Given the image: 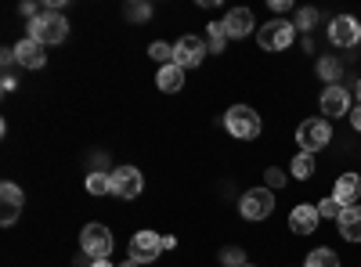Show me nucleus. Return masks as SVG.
<instances>
[{"label": "nucleus", "mask_w": 361, "mask_h": 267, "mask_svg": "<svg viewBox=\"0 0 361 267\" xmlns=\"http://www.w3.org/2000/svg\"><path fill=\"white\" fill-rule=\"evenodd\" d=\"M69 37V22L66 15H58V11H44L37 15L33 22H29V40H37V44H62Z\"/></svg>", "instance_id": "obj_2"}, {"label": "nucleus", "mask_w": 361, "mask_h": 267, "mask_svg": "<svg viewBox=\"0 0 361 267\" xmlns=\"http://www.w3.org/2000/svg\"><path fill=\"white\" fill-rule=\"evenodd\" d=\"M318 206V213H322V221H340V213L347 210V206L336 199V195H329V199H322V202H314Z\"/></svg>", "instance_id": "obj_22"}, {"label": "nucleus", "mask_w": 361, "mask_h": 267, "mask_svg": "<svg viewBox=\"0 0 361 267\" xmlns=\"http://www.w3.org/2000/svg\"><path fill=\"white\" fill-rule=\"evenodd\" d=\"M238 213L246 221H267L275 213V192L271 188H250L243 195V202H238Z\"/></svg>", "instance_id": "obj_6"}, {"label": "nucleus", "mask_w": 361, "mask_h": 267, "mask_svg": "<svg viewBox=\"0 0 361 267\" xmlns=\"http://www.w3.org/2000/svg\"><path fill=\"white\" fill-rule=\"evenodd\" d=\"M350 127L361 134V105H357V108H350Z\"/></svg>", "instance_id": "obj_31"}, {"label": "nucleus", "mask_w": 361, "mask_h": 267, "mask_svg": "<svg viewBox=\"0 0 361 267\" xmlns=\"http://www.w3.org/2000/svg\"><path fill=\"white\" fill-rule=\"evenodd\" d=\"M206 33H209V47H214V51H224V44H228L224 22H209V25H206Z\"/></svg>", "instance_id": "obj_25"}, {"label": "nucleus", "mask_w": 361, "mask_h": 267, "mask_svg": "<svg viewBox=\"0 0 361 267\" xmlns=\"http://www.w3.org/2000/svg\"><path fill=\"white\" fill-rule=\"evenodd\" d=\"M11 91H15V76L8 73V76H4V94H11Z\"/></svg>", "instance_id": "obj_33"}, {"label": "nucleus", "mask_w": 361, "mask_h": 267, "mask_svg": "<svg viewBox=\"0 0 361 267\" xmlns=\"http://www.w3.org/2000/svg\"><path fill=\"white\" fill-rule=\"evenodd\" d=\"M271 11H289V0H271Z\"/></svg>", "instance_id": "obj_32"}, {"label": "nucleus", "mask_w": 361, "mask_h": 267, "mask_svg": "<svg viewBox=\"0 0 361 267\" xmlns=\"http://www.w3.org/2000/svg\"><path fill=\"white\" fill-rule=\"evenodd\" d=\"M340 73H343V66L336 62V58H322V62H318V76H322L329 87L340 83Z\"/></svg>", "instance_id": "obj_23"}, {"label": "nucleus", "mask_w": 361, "mask_h": 267, "mask_svg": "<svg viewBox=\"0 0 361 267\" xmlns=\"http://www.w3.org/2000/svg\"><path fill=\"white\" fill-rule=\"evenodd\" d=\"M333 195H336L343 206H354V202H357V195H361V177H357V173H340V177H336Z\"/></svg>", "instance_id": "obj_17"}, {"label": "nucleus", "mask_w": 361, "mask_h": 267, "mask_svg": "<svg viewBox=\"0 0 361 267\" xmlns=\"http://www.w3.org/2000/svg\"><path fill=\"white\" fill-rule=\"evenodd\" d=\"M202 54H206V40L195 37V33H188V37H180V40L173 44V66L195 69V66L202 62Z\"/></svg>", "instance_id": "obj_10"}, {"label": "nucleus", "mask_w": 361, "mask_h": 267, "mask_svg": "<svg viewBox=\"0 0 361 267\" xmlns=\"http://www.w3.org/2000/svg\"><path fill=\"white\" fill-rule=\"evenodd\" d=\"M322 116H329V120H336V116H350V94L343 91L340 83L325 87L322 91Z\"/></svg>", "instance_id": "obj_14"}, {"label": "nucleus", "mask_w": 361, "mask_h": 267, "mask_svg": "<svg viewBox=\"0 0 361 267\" xmlns=\"http://www.w3.org/2000/svg\"><path fill=\"white\" fill-rule=\"evenodd\" d=\"M127 18L130 22H148V18H152V8H148V4H127Z\"/></svg>", "instance_id": "obj_29"}, {"label": "nucleus", "mask_w": 361, "mask_h": 267, "mask_svg": "<svg viewBox=\"0 0 361 267\" xmlns=\"http://www.w3.org/2000/svg\"><path fill=\"white\" fill-rule=\"evenodd\" d=\"M224 127H228V134L238 137V141H253V137H260V130H264L257 108H250V105H231V108L224 112Z\"/></svg>", "instance_id": "obj_1"}, {"label": "nucleus", "mask_w": 361, "mask_h": 267, "mask_svg": "<svg viewBox=\"0 0 361 267\" xmlns=\"http://www.w3.org/2000/svg\"><path fill=\"white\" fill-rule=\"evenodd\" d=\"M0 202H4V206H0V224L11 228L18 221V213H22V206H25V195H22L18 185L4 181V185H0Z\"/></svg>", "instance_id": "obj_12"}, {"label": "nucleus", "mask_w": 361, "mask_h": 267, "mask_svg": "<svg viewBox=\"0 0 361 267\" xmlns=\"http://www.w3.org/2000/svg\"><path fill=\"white\" fill-rule=\"evenodd\" d=\"M87 192L90 195H112V177L94 170V173H87Z\"/></svg>", "instance_id": "obj_20"}, {"label": "nucleus", "mask_w": 361, "mask_h": 267, "mask_svg": "<svg viewBox=\"0 0 361 267\" xmlns=\"http://www.w3.org/2000/svg\"><path fill=\"white\" fill-rule=\"evenodd\" d=\"M253 29H260V25H257V18H253L250 8H231V11L224 15V33H228V40H246Z\"/></svg>", "instance_id": "obj_11"}, {"label": "nucleus", "mask_w": 361, "mask_h": 267, "mask_svg": "<svg viewBox=\"0 0 361 267\" xmlns=\"http://www.w3.org/2000/svg\"><path fill=\"white\" fill-rule=\"evenodd\" d=\"M333 141V127H329V120H304L296 127V144L300 152H322V148Z\"/></svg>", "instance_id": "obj_5"}, {"label": "nucleus", "mask_w": 361, "mask_h": 267, "mask_svg": "<svg viewBox=\"0 0 361 267\" xmlns=\"http://www.w3.org/2000/svg\"><path fill=\"white\" fill-rule=\"evenodd\" d=\"M148 54H152L159 66H170V62H173V44H163V40H156L152 47H148Z\"/></svg>", "instance_id": "obj_27"}, {"label": "nucleus", "mask_w": 361, "mask_h": 267, "mask_svg": "<svg viewBox=\"0 0 361 267\" xmlns=\"http://www.w3.org/2000/svg\"><path fill=\"white\" fill-rule=\"evenodd\" d=\"M243 260H246V249H238V246L221 249V263H224V267H246Z\"/></svg>", "instance_id": "obj_28"}, {"label": "nucleus", "mask_w": 361, "mask_h": 267, "mask_svg": "<svg viewBox=\"0 0 361 267\" xmlns=\"http://www.w3.org/2000/svg\"><path fill=\"white\" fill-rule=\"evenodd\" d=\"M112 231L105 224H87L80 231V249L90 256V260H109L112 256Z\"/></svg>", "instance_id": "obj_4"}, {"label": "nucleus", "mask_w": 361, "mask_h": 267, "mask_svg": "<svg viewBox=\"0 0 361 267\" xmlns=\"http://www.w3.org/2000/svg\"><path fill=\"white\" fill-rule=\"evenodd\" d=\"M264 181H267L271 192H275V188H286V185H289V173H286L282 166H267V170H264Z\"/></svg>", "instance_id": "obj_24"}, {"label": "nucleus", "mask_w": 361, "mask_h": 267, "mask_svg": "<svg viewBox=\"0 0 361 267\" xmlns=\"http://www.w3.org/2000/svg\"><path fill=\"white\" fill-rule=\"evenodd\" d=\"M304 267H340V256L333 253V249H311V256L304 260Z\"/></svg>", "instance_id": "obj_21"}, {"label": "nucleus", "mask_w": 361, "mask_h": 267, "mask_svg": "<svg viewBox=\"0 0 361 267\" xmlns=\"http://www.w3.org/2000/svg\"><path fill=\"white\" fill-rule=\"evenodd\" d=\"M90 267H112L109 260H90Z\"/></svg>", "instance_id": "obj_34"}, {"label": "nucleus", "mask_w": 361, "mask_h": 267, "mask_svg": "<svg viewBox=\"0 0 361 267\" xmlns=\"http://www.w3.org/2000/svg\"><path fill=\"white\" fill-rule=\"evenodd\" d=\"M329 40L336 47H357L361 44V22L354 15H336L329 22Z\"/></svg>", "instance_id": "obj_9"}, {"label": "nucleus", "mask_w": 361, "mask_h": 267, "mask_svg": "<svg viewBox=\"0 0 361 267\" xmlns=\"http://www.w3.org/2000/svg\"><path fill=\"white\" fill-rule=\"evenodd\" d=\"M109 177H112V195L116 199H137L145 192V177H141L137 166H116Z\"/></svg>", "instance_id": "obj_7"}, {"label": "nucleus", "mask_w": 361, "mask_h": 267, "mask_svg": "<svg viewBox=\"0 0 361 267\" xmlns=\"http://www.w3.org/2000/svg\"><path fill=\"white\" fill-rule=\"evenodd\" d=\"M15 62L22 66V69H44L47 66V51H44V44H37V40H18L15 44Z\"/></svg>", "instance_id": "obj_15"}, {"label": "nucleus", "mask_w": 361, "mask_h": 267, "mask_svg": "<svg viewBox=\"0 0 361 267\" xmlns=\"http://www.w3.org/2000/svg\"><path fill=\"white\" fill-rule=\"evenodd\" d=\"M336 228H340V235L347 242H361V206H347V210L340 213V221H336Z\"/></svg>", "instance_id": "obj_16"}, {"label": "nucleus", "mask_w": 361, "mask_h": 267, "mask_svg": "<svg viewBox=\"0 0 361 267\" xmlns=\"http://www.w3.org/2000/svg\"><path fill=\"white\" fill-rule=\"evenodd\" d=\"M289 173L296 177V181H311L314 177V156L311 152H296L293 163H289Z\"/></svg>", "instance_id": "obj_19"}, {"label": "nucleus", "mask_w": 361, "mask_h": 267, "mask_svg": "<svg viewBox=\"0 0 361 267\" xmlns=\"http://www.w3.org/2000/svg\"><path fill=\"white\" fill-rule=\"evenodd\" d=\"M318 224H322V213H318V206H314V202H300V206H293L289 228H293L296 235H314Z\"/></svg>", "instance_id": "obj_13"}, {"label": "nucleus", "mask_w": 361, "mask_h": 267, "mask_svg": "<svg viewBox=\"0 0 361 267\" xmlns=\"http://www.w3.org/2000/svg\"><path fill=\"white\" fill-rule=\"evenodd\" d=\"M156 83H159V91L163 94H177L180 87H185V69L180 66H159V73H156Z\"/></svg>", "instance_id": "obj_18"}, {"label": "nucleus", "mask_w": 361, "mask_h": 267, "mask_svg": "<svg viewBox=\"0 0 361 267\" xmlns=\"http://www.w3.org/2000/svg\"><path fill=\"white\" fill-rule=\"evenodd\" d=\"M22 15H25L29 22H33V18H37V15H44V11H40L37 4H29V0H25V4H22Z\"/></svg>", "instance_id": "obj_30"}, {"label": "nucleus", "mask_w": 361, "mask_h": 267, "mask_svg": "<svg viewBox=\"0 0 361 267\" xmlns=\"http://www.w3.org/2000/svg\"><path fill=\"white\" fill-rule=\"evenodd\" d=\"M163 249H166V239L156 231H137L130 239V260L134 263H152V260H159Z\"/></svg>", "instance_id": "obj_8"}, {"label": "nucleus", "mask_w": 361, "mask_h": 267, "mask_svg": "<svg viewBox=\"0 0 361 267\" xmlns=\"http://www.w3.org/2000/svg\"><path fill=\"white\" fill-rule=\"evenodd\" d=\"M354 94H357V101H361V80H357V87H354Z\"/></svg>", "instance_id": "obj_35"}, {"label": "nucleus", "mask_w": 361, "mask_h": 267, "mask_svg": "<svg viewBox=\"0 0 361 267\" xmlns=\"http://www.w3.org/2000/svg\"><path fill=\"white\" fill-rule=\"evenodd\" d=\"M119 267H141V263H134V260H127V263H119Z\"/></svg>", "instance_id": "obj_36"}, {"label": "nucleus", "mask_w": 361, "mask_h": 267, "mask_svg": "<svg viewBox=\"0 0 361 267\" xmlns=\"http://www.w3.org/2000/svg\"><path fill=\"white\" fill-rule=\"evenodd\" d=\"M293 40H296V25L286 18H271L267 25L257 29V44L264 51H286V47H293Z\"/></svg>", "instance_id": "obj_3"}, {"label": "nucleus", "mask_w": 361, "mask_h": 267, "mask_svg": "<svg viewBox=\"0 0 361 267\" xmlns=\"http://www.w3.org/2000/svg\"><path fill=\"white\" fill-rule=\"evenodd\" d=\"M314 22H318V11H314V8H300L296 18H293V25H296V29H304V33H311Z\"/></svg>", "instance_id": "obj_26"}, {"label": "nucleus", "mask_w": 361, "mask_h": 267, "mask_svg": "<svg viewBox=\"0 0 361 267\" xmlns=\"http://www.w3.org/2000/svg\"><path fill=\"white\" fill-rule=\"evenodd\" d=\"M246 267H253V263H246Z\"/></svg>", "instance_id": "obj_37"}]
</instances>
